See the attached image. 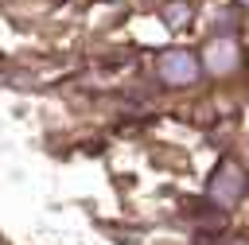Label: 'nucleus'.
I'll list each match as a JSON object with an SVG mask.
<instances>
[{
	"instance_id": "3",
	"label": "nucleus",
	"mask_w": 249,
	"mask_h": 245,
	"mask_svg": "<svg viewBox=\"0 0 249 245\" xmlns=\"http://www.w3.org/2000/svg\"><path fill=\"white\" fill-rule=\"evenodd\" d=\"M198 58L191 54V51H171V54H163L160 58V78L167 82V86H191L195 78H198Z\"/></svg>"
},
{
	"instance_id": "2",
	"label": "nucleus",
	"mask_w": 249,
	"mask_h": 245,
	"mask_svg": "<svg viewBox=\"0 0 249 245\" xmlns=\"http://www.w3.org/2000/svg\"><path fill=\"white\" fill-rule=\"evenodd\" d=\"M202 66H206L210 74H230V70L241 66V47H237L230 35H218V39H210V43L202 47Z\"/></svg>"
},
{
	"instance_id": "1",
	"label": "nucleus",
	"mask_w": 249,
	"mask_h": 245,
	"mask_svg": "<svg viewBox=\"0 0 249 245\" xmlns=\"http://www.w3.org/2000/svg\"><path fill=\"white\" fill-rule=\"evenodd\" d=\"M210 198L218 202V206H233L241 194H245V171L237 167V163H222L218 171H214V179H210Z\"/></svg>"
},
{
	"instance_id": "4",
	"label": "nucleus",
	"mask_w": 249,
	"mask_h": 245,
	"mask_svg": "<svg viewBox=\"0 0 249 245\" xmlns=\"http://www.w3.org/2000/svg\"><path fill=\"white\" fill-rule=\"evenodd\" d=\"M163 19H167V27H183V23L191 19V4H187V0H175V4H167Z\"/></svg>"
}]
</instances>
